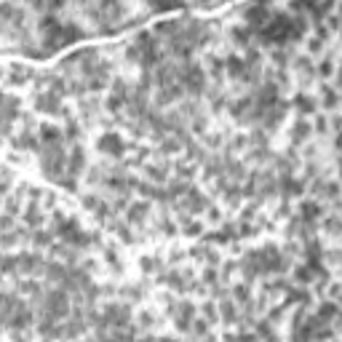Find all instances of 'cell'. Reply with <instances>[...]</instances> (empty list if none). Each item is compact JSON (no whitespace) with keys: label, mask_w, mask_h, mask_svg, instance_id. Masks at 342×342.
<instances>
[{"label":"cell","mask_w":342,"mask_h":342,"mask_svg":"<svg viewBox=\"0 0 342 342\" xmlns=\"http://www.w3.org/2000/svg\"><path fill=\"white\" fill-rule=\"evenodd\" d=\"M40 316H51V318H64L70 313V297H67V291L64 289H51V291H46L40 294Z\"/></svg>","instance_id":"obj_1"},{"label":"cell","mask_w":342,"mask_h":342,"mask_svg":"<svg viewBox=\"0 0 342 342\" xmlns=\"http://www.w3.org/2000/svg\"><path fill=\"white\" fill-rule=\"evenodd\" d=\"M62 107V99H59V94H54V91H46L43 97H37V110L40 112H51V115H56Z\"/></svg>","instance_id":"obj_2"},{"label":"cell","mask_w":342,"mask_h":342,"mask_svg":"<svg viewBox=\"0 0 342 342\" xmlns=\"http://www.w3.org/2000/svg\"><path fill=\"white\" fill-rule=\"evenodd\" d=\"M99 150H102V153H110V155H120L123 153V139L110 131V134H104L99 139Z\"/></svg>","instance_id":"obj_3"},{"label":"cell","mask_w":342,"mask_h":342,"mask_svg":"<svg viewBox=\"0 0 342 342\" xmlns=\"http://www.w3.org/2000/svg\"><path fill=\"white\" fill-rule=\"evenodd\" d=\"M83 166H86V153H83L80 147H75L72 155H70V163H67V174L70 177H78L80 171H83Z\"/></svg>","instance_id":"obj_4"},{"label":"cell","mask_w":342,"mask_h":342,"mask_svg":"<svg viewBox=\"0 0 342 342\" xmlns=\"http://www.w3.org/2000/svg\"><path fill=\"white\" fill-rule=\"evenodd\" d=\"M40 139H43V147L46 145H62V131L56 126H40Z\"/></svg>","instance_id":"obj_5"},{"label":"cell","mask_w":342,"mask_h":342,"mask_svg":"<svg viewBox=\"0 0 342 342\" xmlns=\"http://www.w3.org/2000/svg\"><path fill=\"white\" fill-rule=\"evenodd\" d=\"M246 70H249V67H246V62L238 59V56H230V59H227V72H230V75H238V78H241V75H246Z\"/></svg>","instance_id":"obj_6"},{"label":"cell","mask_w":342,"mask_h":342,"mask_svg":"<svg viewBox=\"0 0 342 342\" xmlns=\"http://www.w3.org/2000/svg\"><path fill=\"white\" fill-rule=\"evenodd\" d=\"M147 203H137V206H131L129 208V220L131 222H142V220H145V214H147Z\"/></svg>","instance_id":"obj_7"},{"label":"cell","mask_w":342,"mask_h":342,"mask_svg":"<svg viewBox=\"0 0 342 342\" xmlns=\"http://www.w3.org/2000/svg\"><path fill=\"white\" fill-rule=\"evenodd\" d=\"M35 246H51V233H46V230H37L35 233V238H32Z\"/></svg>","instance_id":"obj_8"},{"label":"cell","mask_w":342,"mask_h":342,"mask_svg":"<svg viewBox=\"0 0 342 342\" xmlns=\"http://www.w3.org/2000/svg\"><path fill=\"white\" fill-rule=\"evenodd\" d=\"M294 104H297L302 112H313V99H308V97H297V99H294Z\"/></svg>","instance_id":"obj_9"},{"label":"cell","mask_w":342,"mask_h":342,"mask_svg":"<svg viewBox=\"0 0 342 342\" xmlns=\"http://www.w3.org/2000/svg\"><path fill=\"white\" fill-rule=\"evenodd\" d=\"M302 211H305V214H302L305 220H313V217H318V211H321V208H318L316 203H305V206H302Z\"/></svg>","instance_id":"obj_10"},{"label":"cell","mask_w":342,"mask_h":342,"mask_svg":"<svg viewBox=\"0 0 342 342\" xmlns=\"http://www.w3.org/2000/svg\"><path fill=\"white\" fill-rule=\"evenodd\" d=\"M308 129H310L308 123H305V120H300L297 126H294V137H297V139H305V137H308Z\"/></svg>","instance_id":"obj_11"},{"label":"cell","mask_w":342,"mask_h":342,"mask_svg":"<svg viewBox=\"0 0 342 342\" xmlns=\"http://www.w3.org/2000/svg\"><path fill=\"white\" fill-rule=\"evenodd\" d=\"M222 313H225L227 321H233V313H235V310H233V302H230V300H222Z\"/></svg>","instance_id":"obj_12"},{"label":"cell","mask_w":342,"mask_h":342,"mask_svg":"<svg viewBox=\"0 0 342 342\" xmlns=\"http://www.w3.org/2000/svg\"><path fill=\"white\" fill-rule=\"evenodd\" d=\"M324 99H326V107H334V104H337V94L331 89H324Z\"/></svg>","instance_id":"obj_13"},{"label":"cell","mask_w":342,"mask_h":342,"mask_svg":"<svg viewBox=\"0 0 342 342\" xmlns=\"http://www.w3.org/2000/svg\"><path fill=\"white\" fill-rule=\"evenodd\" d=\"M297 281L308 283V281H310V270H308V268H297Z\"/></svg>","instance_id":"obj_14"},{"label":"cell","mask_w":342,"mask_h":342,"mask_svg":"<svg viewBox=\"0 0 342 342\" xmlns=\"http://www.w3.org/2000/svg\"><path fill=\"white\" fill-rule=\"evenodd\" d=\"M190 329H193L195 334H206V321H195V324L190 326Z\"/></svg>","instance_id":"obj_15"},{"label":"cell","mask_w":342,"mask_h":342,"mask_svg":"<svg viewBox=\"0 0 342 342\" xmlns=\"http://www.w3.org/2000/svg\"><path fill=\"white\" fill-rule=\"evenodd\" d=\"M318 70H321V75H331V62H324Z\"/></svg>","instance_id":"obj_16"},{"label":"cell","mask_w":342,"mask_h":342,"mask_svg":"<svg viewBox=\"0 0 342 342\" xmlns=\"http://www.w3.org/2000/svg\"><path fill=\"white\" fill-rule=\"evenodd\" d=\"M316 126H318V131H326V120H324V118H318Z\"/></svg>","instance_id":"obj_17"},{"label":"cell","mask_w":342,"mask_h":342,"mask_svg":"<svg viewBox=\"0 0 342 342\" xmlns=\"http://www.w3.org/2000/svg\"><path fill=\"white\" fill-rule=\"evenodd\" d=\"M339 89H342V75H339Z\"/></svg>","instance_id":"obj_18"}]
</instances>
